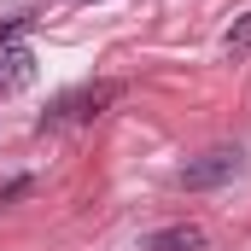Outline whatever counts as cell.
Masks as SVG:
<instances>
[{"label":"cell","mask_w":251,"mask_h":251,"mask_svg":"<svg viewBox=\"0 0 251 251\" xmlns=\"http://www.w3.org/2000/svg\"><path fill=\"white\" fill-rule=\"evenodd\" d=\"M111 100H117V82H94V88H76V94H59V100H53V105L41 111V123H35V128L47 134V128L94 123V117H100V111H105Z\"/></svg>","instance_id":"1"},{"label":"cell","mask_w":251,"mask_h":251,"mask_svg":"<svg viewBox=\"0 0 251 251\" xmlns=\"http://www.w3.org/2000/svg\"><path fill=\"white\" fill-rule=\"evenodd\" d=\"M240 164H246V152H240V146H210V152L187 158L181 187H187V193H210V187H222V181H234V176H240Z\"/></svg>","instance_id":"2"},{"label":"cell","mask_w":251,"mask_h":251,"mask_svg":"<svg viewBox=\"0 0 251 251\" xmlns=\"http://www.w3.org/2000/svg\"><path fill=\"white\" fill-rule=\"evenodd\" d=\"M146 251H210V240H204V228H193V222H170V228H158V234L146 240Z\"/></svg>","instance_id":"3"},{"label":"cell","mask_w":251,"mask_h":251,"mask_svg":"<svg viewBox=\"0 0 251 251\" xmlns=\"http://www.w3.org/2000/svg\"><path fill=\"white\" fill-rule=\"evenodd\" d=\"M29 76H35V53L18 47V41H6L0 47V88H24Z\"/></svg>","instance_id":"4"},{"label":"cell","mask_w":251,"mask_h":251,"mask_svg":"<svg viewBox=\"0 0 251 251\" xmlns=\"http://www.w3.org/2000/svg\"><path fill=\"white\" fill-rule=\"evenodd\" d=\"M222 47H228V53H251V12H246V18H234V29L222 35Z\"/></svg>","instance_id":"5"},{"label":"cell","mask_w":251,"mask_h":251,"mask_svg":"<svg viewBox=\"0 0 251 251\" xmlns=\"http://www.w3.org/2000/svg\"><path fill=\"white\" fill-rule=\"evenodd\" d=\"M24 193H29V176H12V181L0 187V204H12V199H24Z\"/></svg>","instance_id":"6"}]
</instances>
